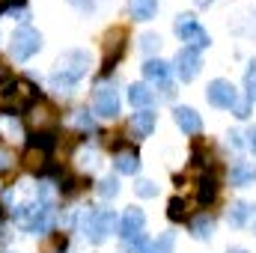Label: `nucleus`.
<instances>
[{"label": "nucleus", "mask_w": 256, "mask_h": 253, "mask_svg": "<svg viewBox=\"0 0 256 253\" xmlns=\"http://www.w3.org/2000/svg\"><path fill=\"white\" fill-rule=\"evenodd\" d=\"M86 68H90V54H86V51H68V54L60 57V68L51 74V86H54L57 92L68 96L72 86L86 74Z\"/></svg>", "instance_id": "nucleus-1"}, {"label": "nucleus", "mask_w": 256, "mask_h": 253, "mask_svg": "<svg viewBox=\"0 0 256 253\" xmlns=\"http://www.w3.org/2000/svg\"><path fill=\"white\" fill-rule=\"evenodd\" d=\"M39 102V92L30 80H9L0 86V110H27Z\"/></svg>", "instance_id": "nucleus-2"}, {"label": "nucleus", "mask_w": 256, "mask_h": 253, "mask_svg": "<svg viewBox=\"0 0 256 253\" xmlns=\"http://www.w3.org/2000/svg\"><path fill=\"white\" fill-rule=\"evenodd\" d=\"M114 226H116V214H114V208L86 212V214L80 218V230H84V236H90V242H92V244L104 242V238L114 232Z\"/></svg>", "instance_id": "nucleus-3"}, {"label": "nucleus", "mask_w": 256, "mask_h": 253, "mask_svg": "<svg viewBox=\"0 0 256 253\" xmlns=\"http://www.w3.org/2000/svg\"><path fill=\"white\" fill-rule=\"evenodd\" d=\"M39 48H42V36H39L36 30L21 27V30H15V33H12V45H9V51H12V57H15L18 63L30 60Z\"/></svg>", "instance_id": "nucleus-4"}, {"label": "nucleus", "mask_w": 256, "mask_h": 253, "mask_svg": "<svg viewBox=\"0 0 256 253\" xmlns=\"http://www.w3.org/2000/svg\"><path fill=\"white\" fill-rule=\"evenodd\" d=\"M176 36L182 39V42H188V48L194 51H200V48H206L212 39H208V33L200 27V21L194 18V15H179L176 18Z\"/></svg>", "instance_id": "nucleus-5"}, {"label": "nucleus", "mask_w": 256, "mask_h": 253, "mask_svg": "<svg viewBox=\"0 0 256 253\" xmlns=\"http://www.w3.org/2000/svg\"><path fill=\"white\" fill-rule=\"evenodd\" d=\"M27 126L33 128L36 134H45V131H54L57 126V110L48 104V102H33L30 108H27Z\"/></svg>", "instance_id": "nucleus-6"}, {"label": "nucleus", "mask_w": 256, "mask_h": 253, "mask_svg": "<svg viewBox=\"0 0 256 253\" xmlns=\"http://www.w3.org/2000/svg\"><path fill=\"white\" fill-rule=\"evenodd\" d=\"M206 96H208V104H212V108H220V110H232V108L238 104L236 86H232L230 80H224V78L212 80L208 90H206Z\"/></svg>", "instance_id": "nucleus-7"}, {"label": "nucleus", "mask_w": 256, "mask_h": 253, "mask_svg": "<svg viewBox=\"0 0 256 253\" xmlns=\"http://www.w3.org/2000/svg\"><path fill=\"white\" fill-rule=\"evenodd\" d=\"M126 27H114V30H108V36H104V72H110L114 66L120 63V57L126 54Z\"/></svg>", "instance_id": "nucleus-8"}, {"label": "nucleus", "mask_w": 256, "mask_h": 253, "mask_svg": "<svg viewBox=\"0 0 256 253\" xmlns=\"http://www.w3.org/2000/svg\"><path fill=\"white\" fill-rule=\"evenodd\" d=\"M92 104H96V114L104 116V120H114V116L120 114V96H116V90L108 86V84H98V86H96Z\"/></svg>", "instance_id": "nucleus-9"}, {"label": "nucleus", "mask_w": 256, "mask_h": 253, "mask_svg": "<svg viewBox=\"0 0 256 253\" xmlns=\"http://www.w3.org/2000/svg\"><path fill=\"white\" fill-rule=\"evenodd\" d=\"M176 72H179V78L188 84L194 80L196 74H200V51H194V48H182L179 54H176Z\"/></svg>", "instance_id": "nucleus-10"}, {"label": "nucleus", "mask_w": 256, "mask_h": 253, "mask_svg": "<svg viewBox=\"0 0 256 253\" xmlns=\"http://www.w3.org/2000/svg\"><path fill=\"white\" fill-rule=\"evenodd\" d=\"M173 120H176V126L182 128L185 134H196V131L202 128V120H200V114H196L194 108H185V104L173 108Z\"/></svg>", "instance_id": "nucleus-11"}, {"label": "nucleus", "mask_w": 256, "mask_h": 253, "mask_svg": "<svg viewBox=\"0 0 256 253\" xmlns=\"http://www.w3.org/2000/svg\"><path fill=\"white\" fill-rule=\"evenodd\" d=\"M21 161H24V167L30 173H45L48 170V152L39 149V146H27L24 155H21Z\"/></svg>", "instance_id": "nucleus-12"}, {"label": "nucleus", "mask_w": 256, "mask_h": 253, "mask_svg": "<svg viewBox=\"0 0 256 253\" xmlns=\"http://www.w3.org/2000/svg\"><path fill=\"white\" fill-rule=\"evenodd\" d=\"M214 196H218V179H214V173H202L200 182H196V202L200 206H212Z\"/></svg>", "instance_id": "nucleus-13"}, {"label": "nucleus", "mask_w": 256, "mask_h": 253, "mask_svg": "<svg viewBox=\"0 0 256 253\" xmlns=\"http://www.w3.org/2000/svg\"><path fill=\"white\" fill-rule=\"evenodd\" d=\"M143 224H146L143 208H128L126 214H122V238L140 236V232H143Z\"/></svg>", "instance_id": "nucleus-14"}, {"label": "nucleus", "mask_w": 256, "mask_h": 253, "mask_svg": "<svg viewBox=\"0 0 256 253\" xmlns=\"http://www.w3.org/2000/svg\"><path fill=\"white\" fill-rule=\"evenodd\" d=\"M230 182L232 185H250V182H256V161H238L232 170H230Z\"/></svg>", "instance_id": "nucleus-15"}, {"label": "nucleus", "mask_w": 256, "mask_h": 253, "mask_svg": "<svg viewBox=\"0 0 256 253\" xmlns=\"http://www.w3.org/2000/svg\"><path fill=\"white\" fill-rule=\"evenodd\" d=\"M143 74H146V80L167 86V78H170V66L164 63V60H146V66H143Z\"/></svg>", "instance_id": "nucleus-16"}, {"label": "nucleus", "mask_w": 256, "mask_h": 253, "mask_svg": "<svg viewBox=\"0 0 256 253\" xmlns=\"http://www.w3.org/2000/svg\"><path fill=\"white\" fill-rule=\"evenodd\" d=\"M152 128H155V114H152L149 108L140 110V114H134V120H131V131H134L137 137H149Z\"/></svg>", "instance_id": "nucleus-17"}, {"label": "nucleus", "mask_w": 256, "mask_h": 253, "mask_svg": "<svg viewBox=\"0 0 256 253\" xmlns=\"http://www.w3.org/2000/svg\"><path fill=\"white\" fill-rule=\"evenodd\" d=\"M152 98H155V92L146 86V84H131V90H128V102L134 104V108H149L152 104Z\"/></svg>", "instance_id": "nucleus-18"}, {"label": "nucleus", "mask_w": 256, "mask_h": 253, "mask_svg": "<svg viewBox=\"0 0 256 253\" xmlns=\"http://www.w3.org/2000/svg\"><path fill=\"white\" fill-rule=\"evenodd\" d=\"M158 12V0H131V15L137 21H149Z\"/></svg>", "instance_id": "nucleus-19"}, {"label": "nucleus", "mask_w": 256, "mask_h": 253, "mask_svg": "<svg viewBox=\"0 0 256 253\" xmlns=\"http://www.w3.org/2000/svg\"><path fill=\"white\" fill-rule=\"evenodd\" d=\"M114 164H116V170L126 173V176H134V173L140 170V158H137V152H120Z\"/></svg>", "instance_id": "nucleus-20"}, {"label": "nucleus", "mask_w": 256, "mask_h": 253, "mask_svg": "<svg viewBox=\"0 0 256 253\" xmlns=\"http://www.w3.org/2000/svg\"><path fill=\"white\" fill-rule=\"evenodd\" d=\"M212 230H214V220H212L208 214H200V218L191 224L194 238H212Z\"/></svg>", "instance_id": "nucleus-21"}, {"label": "nucleus", "mask_w": 256, "mask_h": 253, "mask_svg": "<svg viewBox=\"0 0 256 253\" xmlns=\"http://www.w3.org/2000/svg\"><path fill=\"white\" fill-rule=\"evenodd\" d=\"M248 214H250V206L248 202H232V208H230V224L232 226H244L248 224Z\"/></svg>", "instance_id": "nucleus-22"}, {"label": "nucleus", "mask_w": 256, "mask_h": 253, "mask_svg": "<svg viewBox=\"0 0 256 253\" xmlns=\"http://www.w3.org/2000/svg\"><path fill=\"white\" fill-rule=\"evenodd\" d=\"M185 214H188L185 200H182V196H173V200L167 202V218H170L173 224H179V220H185Z\"/></svg>", "instance_id": "nucleus-23"}, {"label": "nucleus", "mask_w": 256, "mask_h": 253, "mask_svg": "<svg viewBox=\"0 0 256 253\" xmlns=\"http://www.w3.org/2000/svg\"><path fill=\"white\" fill-rule=\"evenodd\" d=\"M173 244H176L173 232H161V236H158V242H155L146 253H173Z\"/></svg>", "instance_id": "nucleus-24"}, {"label": "nucleus", "mask_w": 256, "mask_h": 253, "mask_svg": "<svg viewBox=\"0 0 256 253\" xmlns=\"http://www.w3.org/2000/svg\"><path fill=\"white\" fill-rule=\"evenodd\" d=\"M244 90H248V98L244 102H256V60L248 66V74H244Z\"/></svg>", "instance_id": "nucleus-25"}, {"label": "nucleus", "mask_w": 256, "mask_h": 253, "mask_svg": "<svg viewBox=\"0 0 256 253\" xmlns=\"http://www.w3.org/2000/svg\"><path fill=\"white\" fill-rule=\"evenodd\" d=\"M122 253H146V238H143V232H140V236H131V238H122Z\"/></svg>", "instance_id": "nucleus-26"}, {"label": "nucleus", "mask_w": 256, "mask_h": 253, "mask_svg": "<svg viewBox=\"0 0 256 253\" xmlns=\"http://www.w3.org/2000/svg\"><path fill=\"white\" fill-rule=\"evenodd\" d=\"M98 194H102V196H116V194H120V182L110 179V176L102 179V182H98Z\"/></svg>", "instance_id": "nucleus-27"}, {"label": "nucleus", "mask_w": 256, "mask_h": 253, "mask_svg": "<svg viewBox=\"0 0 256 253\" xmlns=\"http://www.w3.org/2000/svg\"><path fill=\"white\" fill-rule=\"evenodd\" d=\"M134 190L140 194V196H155L158 194V188L149 182V179H137V185H134Z\"/></svg>", "instance_id": "nucleus-28"}, {"label": "nucleus", "mask_w": 256, "mask_h": 253, "mask_svg": "<svg viewBox=\"0 0 256 253\" xmlns=\"http://www.w3.org/2000/svg\"><path fill=\"white\" fill-rule=\"evenodd\" d=\"M158 45H161V39H158V36H155V33H146V36H143V39H140V48H143V51H146V54H152V51H155V48H158Z\"/></svg>", "instance_id": "nucleus-29"}, {"label": "nucleus", "mask_w": 256, "mask_h": 253, "mask_svg": "<svg viewBox=\"0 0 256 253\" xmlns=\"http://www.w3.org/2000/svg\"><path fill=\"white\" fill-rule=\"evenodd\" d=\"M74 126H78V128H86V131L92 128V120L86 116V110H74Z\"/></svg>", "instance_id": "nucleus-30"}, {"label": "nucleus", "mask_w": 256, "mask_h": 253, "mask_svg": "<svg viewBox=\"0 0 256 253\" xmlns=\"http://www.w3.org/2000/svg\"><path fill=\"white\" fill-rule=\"evenodd\" d=\"M6 9H24V0H0V15Z\"/></svg>", "instance_id": "nucleus-31"}, {"label": "nucleus", "mask_w": 256, "mask_h": 253, "mask_svg": "<svg viewBox=\"0 0 256 253\" xmlns=\"http://www.w3.org/2000/svg\"><path fill=\"white\" fill-rule=\"evenodd\" d=\"M232 110H236V116H238V120H244V116L250 114V102H242V104H236Z\"/></svg>", "instance_id": "nucleus-32"}, {"label": "nucleus", "mask_w": 256, "mask_h": 253, "mask_svg": "<svg viewBox=\"0 0 256 253\" xmlns=\"http://www.w3.org/2000/svg\"><path fill=\"white\" fill-rule=\"evenodd\" d=\"M248 149H250V152L256 155V126L248 131Z\"/></svg>", "instance_id": "nucleus-33"}, {"label": "nucleus", "mask_w": 256, "mask_h": 253, "mask_svg": "<svg viewBox=\"0 0 256 253\" xmlns=\"http://www.w3.org/2000/svg\"><path fill=\"white\" fill-rule=\"evenodd\" d=\"M9 80H12V74H9V68H6V66L0 63V86H3V84H9Z\"/></svg>", "instance_id": "nucleus-34"}, {"label": "nucleus", "mask_w": 256, "mask_h": 253, "mask_svg": "<svg viewBox=\"0 0 256 253\" xmlns=\"http://www.w3.org/2000/svg\"><path fill=\"white\" fill-rule=\"evenodd\" d=\"M6 161H9V155H6V152H0V167H6Z\"/></svg>", "instance_id": "nucleus-35"}, {"label": "nucleus", "mask_w": 256, "mask_h": 253, "mask_svg": "<svg viewBox=\"0 0 256 253\" xmlns=\"http://www.w3.org/2000/svg\"><path fill=\"white\" fill-rule=\"evenodd\" d=\"M230 253H248L244 248H230Z\"/></svg>", "instance_id": "nucleus-36"}, {"label": "nucleus", "mask_w": 256, "mask_h": 253, "mask_svg": "<svg viewBox=\"0 0 256 253\" xmlns=\"http://www.w3.org/2000/svg\"><path fill=\"white\" fill-rule=\"evenodd\" d=\"M196 3H200V6H206V3H212V0H196Z\"/></svg>", "instance_id": "nucleus-37"}, {"label": "nucleus", "mask_w": 256, "mask_h": 253, "mask_svg": "<svg viewBox=\"0 0 256 253\" xmlns=\"http://www.w3.org/2000/svg\"><path fill=\"white\" fill-rule=\"evenodd\" d=\"M0 218H3V206H0Z\"/></svg>", "instance_id": "nucleus-38"}]
</instances>
